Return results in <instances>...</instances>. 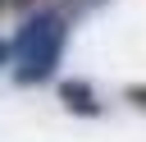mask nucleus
I'll use <instances>...</instances> for the list:
<instances>
[{
    "label": "nucleus",
    "instance_id": "39448f33",
    "mask_svg": "<svg viewBox=\"0 0 146 142\" xmlns=\"http://www.w3.org/2000/svg\"><path fill=\"white\" fill-rule=\"evenodd\" d=\"M5 55H9V46H5V41H0V60H5Z\"/></svg>",
    "mask_w": 146,
    "mask_h": 142
},
{
    "label": "nucleus",
    "instance_id": "f257e3e1",
    "mask_svg": "<svg viewBox=\"0 0 146 142\" xmlns=\"http://www.w3.org/2000/svg\"><path fill=\"white\" fill-rule=\"evenodd\" d=\"M59 55L64 50V18L55 14V9H46V14H32L27 23H23V32L14 37V46H9V55H18V60H27V55Z\"/></svg>",
    "mask_w": 146,
    "mask_h": 142
},
{
    "label": "nucleus",
    "instance_id": "7ed1b4c3",
    "mask_svg": "<svg viewBox=\"0 0 146 142\" xmlns=\"http://www.w3.org/2000/svg\"><path fill=\"white\" fill-rule=\"evenodd\" d=\"M59 96H64V105H68V110H82V115H96V110H100V105L91 101V87H87V82H64V87H59Z\"/></svg>",
    "mask_w": 146,
    "mask_h": 142
},
{
    "label": "nucleus",
    "instance_id": "f03ea898",
    "mask_svg": "<svg viewBox=\"0 0 146 142\" xmlns=\"http://www.w3.org/2000/svg\"><path fill=\"white\" fill-rule=\"evenodd\" d=\"M55 64H59V55L50 50V55H27L18 69H14V78L18 82H41V78H50L55 73Z\"/></svg>",
    "mask_w": 146,
    "mask_h": 142
},
{
    "label": "nucleus",
    "instance_id": "423d86ee",
    "mask_svg": "<svg viewBox=\"0 0 146 142\" xmlns=\"http://www.w3.org/2000/svg\"><path fill=\"white\" fill-rule=\"evenodd\" d=\"M0 5H9V0H0Z\"/></svg>",
    "mask_w": 146,
    "mask_h": 142
},
{
    "label": "nucleus",
    "instance_id": "20e7f679",
    "mask_svg": "<svg viewBox=\"0 0 146 142\" xmlns=\"http://www.w3.org/2000/svg\"><path fill=\"white\" fill-rule=\"evenodd\" d=\"M132 96H137V101H141V105H146V87H132Z\"/></svg>",
    "mask_w": 146,
    "mask_h": 142
}]
</instances>
